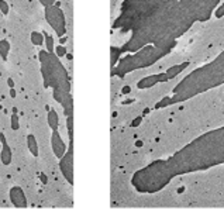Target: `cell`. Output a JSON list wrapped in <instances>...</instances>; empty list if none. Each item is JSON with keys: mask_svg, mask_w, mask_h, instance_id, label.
<instances>
[{"mask_svg": "<svg viewBox=\"0 0 224 224\" xmlns=\"http://www.w3.org/2000/svg\"><path fill=\"white\" fill-rule=\"evenodd\" d=\"M10 126H11V128H13L14 131L20 128V117L17 116L16 110H14V113L11 114V117H10Z\"/></svg>", "mask_w": 224, "mask_h": 224, "instance_id": "cell-13", "label": "cell"}, {"mask_svg": "<svg viewBox=\"0 0 224 224\" xmlns=\"http://www.w3.org/2000/svg\"><path fill=\"white\" fill-rule=\"evenodd\" d=\"M0 144H1V151H0V159L3 165H10L11 159H13V154H11V148L7 144V140L3 133H0Z\"/></svg>", "mask_w": 224, "mask_h": 224, "instance_id": "cell-7", "label": "cell"}, {"mask_svg": "<svg viewBox=\"0 0 224 224\" xmlns=\"http://www.w3.org/2000/svg\"><path fill=\"white\" fill-rule=\"evenodd\" d=\"M44 37H45V48H47V51L54 52V51H55L54 38H52V37L50 35V34H48V32H44Z\"/></svg>", "mask_w": 224, "mask_h": 224, "instance_id": "cell-12", "label": "cell"}, {"mask_svg": "<svg viewBox=\"0 0 224 224\" xmlns=\"http://www.w3.org/2000/svg\"><path fill=\"white\" fill-rule=\"evenodd\" d=\"M9 4H7V1L6 0H0V11H1V14H4V16H7L9 14Z\"/></svg>", "mask_w": 224, "mask_h": 224, "instance_id": "cell-14", "label": "cell"}, {"mask_svg": "<svg viewBox=\"0 0 224 224\" xmlns=\"http://www.w3.org/2000/svg\"><path fill=\"white\" fill-rule=\"evenodd\" d=\"M27 148L32 157H38V141L32 134L27 135Z\"/></svg>", "mask_w": 224, "mask_h": 224, "instance_id": "cell-9", "label": "cell"}, {"mask_svg": "<svg viewBox=\"0 0 224 224\" xmlns=\"http://www.w3.org/2000/svg\"><path fill=\"white\" fill-rule=\"evenodd\" d=\"M51 147H52V151H54V155L57 157L58 159H61V158L65 155V152H66V145H65V142H64V140H62L61 134L58 133V130H54V131H52Z\"/></svg>", "mask_w": 224, "mask_h": 224, "instance_id": "cell-6", "label": "cell"}, {"mask_svg": "<svg viewBox=\"0 0 224 224\" xmlns=\"http://www.w3.org/2000/svg\"><path fill=\"white\" fill-rule=\"evenodd\" d=\"M47 123H48V126H50V128H51L52 131H54V130H58V127H59V117H58V113L54 109L48 110Z\"/></svg>", "mask_w": 224, "mask_h": 224, "instance_id": "cell-8", "label": "cell"}, {"mask_svg": "<svg viewBox=\"0 0 224 224\" xmlns=\"http://www.w3.org/2000/svg\"><path fill=\"white\" fill-rule=\"evenodd\" d=\"M38 61L41 65V75L44 79L45 88H51L52 90L70 92L68 72L55 52L41 50L38 52Z\"/></svg>", "mask_w": 224, "mask_h": 224, "instance_id": "cell-1", "label": "cell"}, {"mask_svg": "<svg viewBox=\"0 0 224 224\" xmlns=\"http://www.w3.org/2000/svg\"><path fill=\"white\" fill-rule=\"evenodd\" d=\"M52 96H54V99H55L58 103L62 104L66 117H68V116H72V110H73V107H72V95H70V92L52 90Z\"/></svg>", "mask_w": 224, "mask_h": 224, "instance_id": "cell-4", "label": "cell"}, {"mask_svg": "<svg viewBox=\"0 0 224 224\" xmlns=\"http://www.w3.org/2000/svg\"><path fill=\"white\" fill-rule=\"evenodd\" d=\"M9 196H10V202L14 207H19V209H24L28 206V200L26 197V193L24 190L20 187V186H13L9 192Z\"/></svg>", "mask_w": 224, "mask_h": 224, "instance_id": "cell-5", "label": "cell"}, {"mask_svg": "<svg viewBox=\"0 0 224 224\" xmlns=\"http://www.w3.org/2000/svg\"><path fill=\"white\" fill-rule=\"evenodd\" d=\"M59 169L68 183L73 185V152H72V140H69V149L59 159Z\"/></svg>", "mask_w": 224, "mask_h": 224, "instance_id": "cell-3", "label": "cell"}, {"mask_svg": "<svg viewBox=\"0 0 224 224\" xmlns=\"http://www.w3.org/2000/svg\"><path fill=\"white\" fill-rule=\"evenodd\" d=\"M44 9L47 23L50 24V27L55 31V34L59 38L64 37L65 32H66V20H65L64 11L61 10V7L57 4H51V6H47Z\"/></svg>", "mask_w": 224, "mask_h": 224, "instance_id": "cell-2", "label": "cell"}, {"mask_svg": "<svg viewBox=\"0 0 224 224\" xmlns=\"http://www.w3.org/2000/svg\"><path fill=\"white\" fill-rule=\"evenodd\" d=\"M41 180H42L44 183H47V176H45V175H41Z\"/></svg>", "mask_w": 224, "mask_h": 224, "instance_id": "cell-20", "label": "cell"}, {"mask_svg": "<svg viewBox=\"0 0 224 224\" xmlns=\"http://www.w3.org/2000/svg\"><path fill=\"white\" fill-rule=\"evenodd\" d=\"M7 83H9L10 88H14V80L11 79V78H9V79H7Z\"/></svg>", "mask_w": 224, "mask_h": 224, "instance_id": "cell-18", "label": "cell"}, {"mask_svg": "<svg viewBox=\"0 0 224 224\" xmlns=\"http://www.w3.org/2000/svg\"><path fill=\"white\" fill-rule=\"evenodd\" d=\"M9 54H10V42L7 39H1L0 41V58L3 61H7Z\"/></svg>", "mask_w": 224, "mask_h": 224, "instance_id": "cell-10", "label": "cell"}, {"mask_svg": "<svg viewBox=\"0 0 224 224\" xmlns=\"http://www.w3.org/2000/svg\"><path fill=\"white\" fill-rule=\"evenodd\" d=\"M16 95H17V93H16L14 88H10V96H11V97H16Z\"/></svg>", "mask_w": 224, "mask_h": 224, "instance_id": "cell-19", "label": "cell"}, {"mask_svg": "<svg viewBox=\"0 0 224 224\" xmlns=\"http://www.w3.org/2000/svg\"><path fill=\"white\" fill-rule=\"evenodd\" d=\"M31 42L35 47H41V45L45 42V37H44V32H39V31H32L31 32Z\"/></svg>", "mask_w": 224, "mask_h": 224, "instance_id": "cell-11", "label": "cell"}, {"mask_svg": "<svg viewBox=\"0 0 224 224\" xmlns=\"http://www.w3.org/2000/svg\"><path fill=\"white\" fill-rule=\"evenodd\" d=\"M54 52H55L59 58H62V57H65V55H66V48H65L64 45H58Z\"/></svg>", "mask_w": 224, "mask_h": 224, "instance_id": "cell-15", "label": "cell"}, {"mask_svg": "<svg viewBox=\"0 0 224 224\" xmlns=\"http://www.w3.org/2000/svg\"><path fill=\"white\" fill-rule=\"evenodd\" d=\"M38 1L44 7H47V6H51V4H55V1H57V0H38Z\"/></svg>", "mask_w": 224, "mask_h": 224, "instance_id": "cell-17", "label": "cell"}, {"mask_svg": "<svg viewBox=\"0 0 224 224\" xmlns=\"http://www.w3.org/2000/svg\"><path fill=\"white\" fill-rule=\"evenodd\" d=\"M72 126H73V121H72V116H68V118H66V128H68L69 140H72Z\"/></svg>", "mask_w": 224, "mask_h": 224, "instance_id": "cell-16", "label": "cell"}]
</instances>
